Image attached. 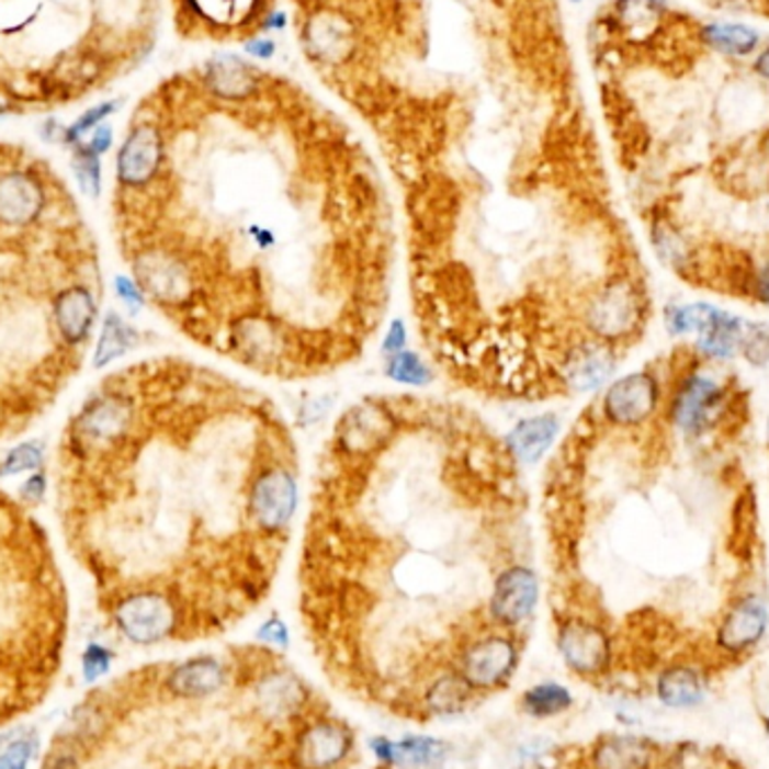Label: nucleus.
Listing matches in <instances>:
<instances>
[{
  "label": "nucleus",
  "mask_w": 769,
  "mask_h": 769,
  "mask_svg": "<svg viewBox=\"0 0 769 769\" xmlns=\"http://www.w3.org/2000/svg\"><path fill=\"white\" fill-rule=\"evenodd\" d=\"M207 145L185 188L128 205L140 289L185 336L265 378L323 376L365 353L387 315L394 216L351 133L233 57L205 66Z\"/></svg>",
  "instance_id": "obj_1"
},
{
  "label": "nucleus",
  "mask_w": 769,
  "mask_h": 769,
  "mask_svg": "<svg viewBox=\"0 0 769 769\" xmlns=\"http://www.w3.org/2000/svg\"><path fill=\"white\" fill-rule=\"evenodd\" d=\"M70 457L133 552L190 572L214 625L257 606L293 538L297 443L261 389L214 370L135 365L75 419Z\"/></svg>",
  "instance_id": "obj_2"
},
{
  "label": "nucleus",
  "mask_w": 769,
  "mask_h": 769,
  "mask_svg": "<svg viewBox=\"0 0 769 769\" xmlns=\"http://www.w3.org/2000/svg\"><path fill=\"white\" fill-rule=\"evenodd\" d=\"M188 617L171 597L156 590H138L126 595L115 608V621L124 635L135 644H158L180 627Z\"/></svg>",
  "instance_id": "obj_3"
},
{
  "label": "nucleus",
  "mask_w": 769,
  "mask_h": 769,
  "mask_svg": "<svg viewBox=\"0 0 769 769\" xmlns=\"http://www.w3.org/2000/svg\"><path fill=\"white\" fill-rule=\"evenodd\" d=\"M520 646L513 632H493L473 642L455 661L462 680L477 691H493L505 687L518 668Z\"/></svg>",
  "instance_id": "obj_4"
},
{
  "label": "nucleus",
  "mask_w": 769,
  "mask_h": 769,
  "mask_svg": "<svg viewBox=\"0 0 769 769\" xmlns=\"http://www.w3.org/2000/svg\"><path fill=\"white\" fill-rule=\"evenodd\" d=\"M672 333H698L700 349L711 358H732L745 340L743 320L709 304H689L668 315Z\"/></svg>",
  "instance_id": "obj_5"
},
{
  "label": "nucleus",
  "mask_w": 769,
  "mask_h": 769,
  "mask_svg": "<svg viewBox=\"0 0 769 769\" xmlns=\"http://www.w3.org/2000/svg\"><path fill=\"white\" fill-rule=\"evenodd\" d=\"M275 0H183L185 16L201 25L205 36L241 41L257 36Z\"/></svg>",
  "instance_id": "obj_6"
},
{
  "label": "nucleus",
  "mask_w": 769,
  "mask_h": 769,
  "mask_svg": "<svg viewBox=\"0 0 769 769\" xmlns=\"http://www.w3.org/2000/svg\"><path fill=\"white\" fill-rule=\"evenodd\" d=\"M353 747V734L336 717H315L295 736V769H338Z\"/></svg>",
  "instance_id": "obj_7"
},
{
  "label": "nucleus",
  "mask_w": 769,
  "mask_h": 769,
  "mask_svg": "<svg viewBox=\"0 0 769 769\" xmlns=\"http://www.w3.org/2000/svg\"><path fill=\"white\" fill-rule=\"evenodd\" d=\"M558 651L565 664L585 677L608 670L612 661V642L608 632L583 617H567L558 627Z\"/></svg>",
  "instance_id": "obj_8"
},
{
  "label": "nucleus",
  "mask_w": 769,
  "mask_h": 769,
  "mask_svg": "<svg viewBox=\"0 0 769 769\" xmlns=\"http://www.w3.org/2000/svg\"><path fill=\"white\" fill-rule=\"evenodd\" d=\"M538 597L540 583L535 569L529 563H518L497 578L490 597V617L502 630L516 632V627L531 619Z\"/></svg>",
  "instance_id": "obj_9"
},
{
  "label": "nucleus",
  "mask_w": 769,
  "mask_h": 769,
  "mask_svg": "<svg viewBox=\"0 0 769 769\" xmlns=\"http://www.w3.org/2000/svg\"><path fill=\"white\" fill-rule=\"evenodd\" d=\"M659 405V383L653 374L637 372L617 381L603 398V419L617 428L648 421Z\"/></svg>",
  "instance_id": "obj_10"
},
{
  "label": "nucleus",
  "mask_w": 769,
  "mask_h": 769,
  "mask_svg": "<svg viewBox=\"0 0 769 769\" xmlns=\"http://www.w3.org/2000/svg\"><path fill=\"white\" fill-rule=\"evenodd\" d=\"M162 131L156 124H138L117 156V180L124 190H138L156 176L162 160Z\"/></svg>",
  "instance_id": "obj_11"
},
{
  "label": "nucleus",
  "mask_w": 769,
  "mask_h": 769,
  "mask_svg": "<svg viewBox=\"0 0 769 769\" xmlns=\"http://www.w3.org/2000/svg\"><path fill=\"white\" fill-rule=\"evenodd\" d=\"M725 394L722 387L706 376H689L677 387L672 398V421L687 434H700L715 423Z\"/></svg>",
  "instance_id": "obj_12"
},
{
  "label": "nucleus",
  "mask_w": 769,
  "mask_h": 769,
  "mask_svg": "<svg viewBox=\"0 0 769 769\" xmlns=\"http://www.w3.org/2000/svg\"><path fill=\"white\" fill-rule=\"evenodd\" d=\"M769 625L765 601L749 595L732 606L717 627V646L730 655H743L760 644Z\"/></svg>",
  "instance_id": "obj_13"
},
{
  "label": "nucleus",
  "mask_w": 769,
  "mask_h": 769,
  "mask_svg": "<svg viewBox=\"0 0 769 769\" xmlns=\"http://www.w3.org/2000/svg\"><path fill=\"white\" fill-rule=\"evenodd\" d=\"M45 194L27 171L0 176V220L8 225H32L43 212Z\"/></svg>",
  "instance_id": "obj_14"
},
{
  "label": "nucleus",
  "mask_w": 769,
  "mask_h": 769,
  "mask_svg": "<svg viewBox=\"0 0 769 769\" xmlns=\"http://www.w3.org/2000/svg\"><path fill=\"white\" fill-rule=\"evenodd\" d=\"M372 749L376 758L385 765L407 767V769H426L441 765L448 756V745L439 738L430 736H410L398 743H392L389 738L381 736L372 740Z\"/></svg>",
  "instance_id": "obj_15"
},
{
  "label": "nucleus",
  "mask_w": 769,
  "mask_h": 769,
  "mask_svg": "<svg viewBox=\"0 0 769 769\" xmlns=\"http://www.w3.org/2000/svg\"><path fill=\"white\" fill-rule=\"evenodd\" d=\"M225 682V668L216 657H196L180 664L167 677V687L176 698H207Z\"/></svg>",
  "instance_id": "obj_16"
},
{
  "label": "nucleus",
  "mask_w": 769,
  "mask_h": 769,
  "mask_svg": "<svg viewBox=\"0 0 769 769\" xmlns=\"http://www.w3.org/2000/svg\"><path fill=\"white\" fill-rule=\"evenodd\" d=\"M706 682L693 666H668L657 677V698L670 709H696L704 702Z\"/></svg>",
  "instance_id": "obj_17"
},
{
  "label": "nucleus",
  "mask_w": 769,
  "mask_h": 769,
  "mask_svg": "<svg viewBox=\"0 0 769 769\" xmlns=\"http://www.w3.org/2000/svg\"><path fill=\"white\" fill-rule=\"evenodd\" d=\"M653 743L637 736H608L592 751L595 769H651Z\"/></svg>",
  "instance_id": "obj_18"
},
{
  "label": "nucleus",
  "mask_w": 769,
  "mask_h": 769,
  "mask_svg": "<svg viewBox=\"0 0 769 769\" xmlns=\"http://www.w3.org/2000/svg\"><path fill=\"white\" fill-rule=\"evenodd\" d=\"M558 430L561 423L554 417H535L518 423L507 441L522 464H535L550 450Z\"/></svg>",
  "instance_id": "obj_19"
},
{
  "label": "nucleus",
  "mask_w": 769,
  "mask_h": 769,
  "mask_svg": "<svg viewBox=\"0 0 769 769\" xmlns=\"http://www.w3.org/2000/svg\"><path fill=\"white\" fill-rule=\"evenodd\" d=\"M257 696H259V709L268 717L293 715L304 702V689L299 680L280 670H273L263 677L257 689Z\"/></svg>",
  "instance_id": "obj_20"
},
{
  "label": "nucleus",
  "mask_w": 769,
  "mask_h": 769,
  "mask_svg": "<svg viewBox=\"0 0 769 769\" xmlns=\"http://www.w3.org/2000/svg\"><path fill=\"white\" fill-rule=\"evenodd\" d=\"M702 38L713 50L747 57L758 48V32L740 23H711L702 30Z\"/></svg>",
  "instance_id": "obj_21"
},
{
  "label": "nucleus",
  "mask_w": 769,
  "mask_h": 769,
  "mask_svg": "<svg viewBox=\"0 0 769 769\" xmlns=\"http://www.w3.org/2000/svg\"><path fill=\"white\" fill-rule=\"evenodd\" d=\"M574 704L569 689L558 682H542L522 696V709L533 717H552L565 713Z\"/></svg>",
  "instance_id": "obj_22"
},
{
  "label": "nucleus",
  "mask_w": 769,
  "mask_h": 769,
  "mask_svg": "<svg viewBox=\"0 0 769 769\" xmlns=\"http://www.w3.org/2000/svg\"><path fill=\"white\" fill-rule=\"evenodd\" d=\"M135 342V333L133 329H128L115 313H111L104 325V333H102V342L98 347V355H95V365L104 367L109 365L113 358L122 355L131 344Z\"/></svg>",
  "instance_id": "obj_23"
},
{
  "label": "nucleus",
  "mask_w": 769,
  "mask_h": 769,
  "mask_svg": "<svg viewBox=\"0 0 769 769\" xmlns=\"http://www.w3.org/2000/svg\"><path fill=\"white\" fill-rule=\"evenodd\" d=\"M387 376L403 385H426L432 381L430 367H426L412 351H398L387 367Z\"/></svg>",
  "instance_id": "obj_24"
},
{
  "label": "nucleus",
  "mask_w": 769,
  "mask_h": 769,
  "mask_svg": "<svg viewBox=\"0 0 769 769\" xmlns=\"http://www.w3.org/2000/svg\"><path fill=\"white\" fill-rule=\"evenodd\" d=\"M72 167H75L77 180H79V185L83 188V192H88L90 196H98L100 194V160H98V154H93L88 147L79 149L77 156H75Z\"/></svg>",
  "instance_id": "obj_25"
},
{
  "label": "nucleus",
  "mask_w": 769,
  "mask_h": 769,
  "mask_svg": "<svg viewBox=\"0 0 769 769\" xmlns=\"http://www.w3.org/2000/svg\"><path fill=\"white\" fill-rule=\"evenodd\" d=\"M115 109H117V102H106V104H100V106L88 109V111H86L75 124H70V128L66 131V143H68V145H77L83 133L98 128V124H100L102 120H106Z\"/></svg>",
  "instance_id": "obj_26"
},
{
  "label": "nucleus",
  "mask_w": 769,
  "mask_h": 769,
  "mask_svg": "<svg viewBox=\"0 0 769 769\" xmlns=\"http://www.w3.org/2000/svg\"><path fill=\"white\" fill-rule=\"evenodd\" d=\"M111 651L100 646V644H90L83 653V677L86 682H95L100 677L111 668Z\"/></svg>",
  "instance_id": "obj_27"
},
{
  "label": "nucleus",
  "mask_w": 769,
  "mask_h": 769,
  "mask_svg": "<svg viewBox=\"0 0 769 769\" xmlns=\"http://www.w3.org/2000/svg\"><path fill=\"white\" fill-rule=\"evenodd\" d=\"M38 464H41V450L36 445H32V443H23L8 457L5 466H3V473L14 475V473H23V471L36 468Z\"/></svg>",
  "instance_id": "obj_28"
},
{
  "label": "nucleus",
  "mask_w": 769,
  "mask_h": 769,
  "mask_svg": "<svg viewBox=\"0 0 769 769\" xmlns=\"http://www.w3.org/2000/svg\"><path fill=\"white\" fill-rule=\"evenodd\" d=\"M32 751H34V743L27 738L12 743L3 754H0V769H27Z\"/></svg>",
  "instance_id": "obj_29"
},
{
  "label": "nucleus",
  "mask_w": 769,
  "mask_h": 769,
  "mask_svg": "<svg viewBox=\"0 0 769 769\" xmlns=\"http://www.w3.org/2000/svg\"><path fill=\"white\" fill-rule=\"evenodd\" d=\"M257 637H259V642H263V644L286 648V646H289V627L284 625L282 619L273 617V619H268V621L259 627Z\"/></svg>",
  "instance_id": "obj_30"
},
{
  "label": "nucleus",
  "mask_w": 769,
  "mask_h": 769,
  "mask_svg": "<svg viewBox=\"0 0 769 769\" xmlns=\"http://www.w3.org/2000/svg\"><path fill=\"white\" fill-rule=\"evenodd\" d=\"M111 143H113V128L111 126H98L95 133H93V138H90V143H88V149L100 156V154L111 149Z\"/></svg>",
  "instance_id": "obj_31"
},
{
  "label": "nucleus",
  "mask_w": 769,
  "mask_h": 769,
  "mask_svg": "<svg viewBox=\"0 0 769 769\" xmlns=\"http://www.w3.org/2000/svg\"><path fill=\"white\" fill-rule=\"evenodd\" d=\"M754 282H756V286H754L756 297H758L762 304L769 306V263L762 265V268L758 270V275L754 278Z\"/></svg>",
  "instance_id": "obj_32"
},
{
  "label": "nucleus",
  "mask_w": 769,
  "mask_h": 769,
  "mask_svg": "<svg viewBox=\"0 0 769 769\" xmlns=\"http://www.w3.org/2000/svg\"><path fill=\"white\" fill-rule=\"evenodd\" d=\"M403 342H405V333H403V323H394L387 340H385V349L387 351H403Z\"/></svg>",
  "instance_id": "obj_33"
},
{
  "label": "nucleus",
  "mask_w": 769,
  "mask_h": 769,
  "mask_svg": "<svg viewBox=\"0 0 769 769\" xmlns=\"http://www.w3.org/2000/svg\"><path fill=\"white\" fill-rule=\"evenodd\" d=\"M23 493H25V497H34V500H38V497L45 493V477L43 475L30 477L27 484L23 486Z\"/></svg>",
  "instance_id": "obj_34"
},
{
  "label": "nucleus",
  "mask_w": 769,
  "mask_h": 769,
  "mask_svg": "<svg viewBox=\"0 0 769 769\" xmlns=\"http://www.w3.org/2000/svg\"><path fill=\"white\" fill-rule=\"evenodd\" d=\"M754 70L760 75V77H765V79H769V48H765L758 57H756V61H754Z\"/></svg>",
  "instance_id": "obj_35"
},
{
  "label": "nucleus",
  "mask_w": 769,
  "mask_h": 769,
  "mask_svg": "<svg viewBox=\"0 0 769 769\" xmlns=\"http://www.w3.org/2000/svg\"><path fill=\"white\" fill-rule=\"evenodd\" d=\"M53 769H72V760H70V758H59V760L53 765Z\"/></svg>",
  "instance_id": "obj_36"
},
{
  "label": "nucleus",
  "mask_w": 769,
  "mask_h": 769,
  "mask_svg": "<svg viewBox=\"0 0 769 769\" xmlns=\"http://www.w3.org/2000/svg\"><path fill=\"white\" fill-rule=\"evenodd\" d=\"M762 730H765V736H767V740H769V715L762 717Z\"/></svg>",
  "instance_id": "obj_37"
}]
</instances>
